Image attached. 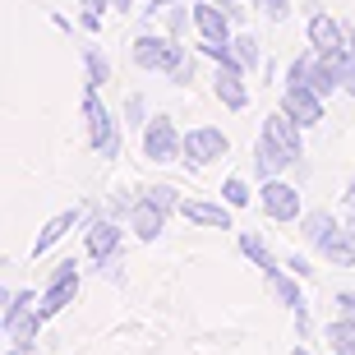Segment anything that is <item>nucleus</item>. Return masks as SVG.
<instances>
[{"label": "nucleus", "instance_id": "12", "mask_svg": "<svg viewBox=\"0 0 355 355\" xmlns=\"http://www.w3.org/2000/svg\"><path fill=\"white\" fill-rule=\"evenodd\" d=\"M282 111H286L295 125H304V130L323 125V97H318L314 88H282Z\"/></svg>", "mask_w": 355, "mask_h": 355}, {"label": "nucleus", "instance_id": "37", "mask_svg": "<svg viewBox=\"0 0 355 355\" xmlns=\"http://www.w3.org/2000/svg\"><path fill=\"white\" fill-rule=\"evenodd\" d=\"M286 268H291L295 277H309V272H314V268H309V259H300V254H291V259H286Z\"/></svg>", "mask_w": 355, "mask_h": 355}, {"label": "nucleus", "instance_id": "41", "mask_svg": "<svg viewBox=\"0 0 355 355\" xmlns=\"http://www.w3.org/2000/svg\"><path fill=\"white\" fill-rule=\"evenodd\" d=\"M346 208H355V180L346 184Z\"/></svg>", "mask_w": 355, "mask_h": 355}, {"label": "nucleus", "instance_id": "7", "mask_svg": "<svg viewBox=\"0 0 355 355\" xmlns=\"http://www.w3.org/2000/svg\"><path fill=\"white\" fill-rule=\"evenodd\" d=\"M120 240H125L120 222L102 212V217H92L88 231H83V250H88L92 263H106V259H116V254H120Z\"/></svg>", "mask_w": 355, "mask_h": 355}, {"label": "nucleus", "instance_id": "24", "mask_svg": "<svg viewBox=\"0 0 355 355\" xmlns=\"http://www.w3.org/2000/svg\"><path fill=\"white\" fill-rule=\"evenodd\" d=\"M323 342H328V351L355 355V323L351 318H332L328 328H323Z\"/></svg>", "mask_w": 355, "mask_h": 355}, {"label": "nucleus", "instance_id": "13", "mask_svg": "<svg viewBox=\"0 0 355 355\" xmlns=\"http://www.w3.org/2000/svg\"><path fill=\"white\" fill-rule=\"evenodd\" d=\"M263 282H268V295H272V300L282 304V309H291V314H295V309H300V304H304L300 277L291 272L286 263H277V268H268V272H263Z\"/></svg>", "mask_w": 355, "mask_h": 355}, {"label": "nucleus", "instance_id": "25", "mask_svg": "<svg viewBox=\"0 0 355 355\" xmlns=\"http://www.w3.org/2000/svg\"><path fill=\"white\" fill-rule=\"evenodd\" d=\"M231 65L236 69H259V37H250V33H236L231 37Z\"/></svg>", "mask_w": 355, "mask_h": 355}, {"label": "nucleus", "instance_id": "1", "mask_svg": "<svg viewBox=\"0 0 355 355\" xmlns=\"http://www.w3.org/2000/svg\"><path fill=\"white\" fill-rule=\"evenodd\" d=\"M83 130H88V144L97 157L116 162L120 157V144H125V134H120V116H111V106H102L97 88L83 92Z\"/></svg>", "mask_w": 355, "mask_h": 355}, {"label": "nucleus", "instance_id": "16", "mask_svg": "<svg viewBox=\"0 0 355 355\" xmlns=\"http://www.w3.org/2000/svg\"><path fill=\"white\" fill-rule=\"evenodd\" d=\"M79 222H83V212H79V208H69V212H55L51 222H46V226L37 231V240H33V259H42V254H51L55 245H60V240H65V236H69V231H74Z\"/></svg>", "mask_w": 355, "mask_h": 355}, {"label": "nucleus", "instance_id": "38", "mask_svg": "<svg viewBox=\"0 0 355 355\" xmlns=\"http://www.w3.org/2000/svg\"><path fill=\"white\" fill-rule=\"evenodd\" d=\"M222 10L231 14V24H236V28H245V19H250V10H245L240 0H236V5H222Z\"/></svg>", "mask_w": 355, "mask_h": 355}, {"label": "nucleus", "instance_id": "14", "mask_svg": "<svg viewBox=\"0 0 355 355\" xmlns=\"http://www.w3.org/2000/svg\"><path fill=\"white\" fill-rule=\"evenodd\" d=\"M231 203H203V198H184L180 217L194 226H208V231H231Z\"/></svg>", "mask_w": 355, "mask_h": 355}, {"label": "nucleus", "instance_id": "26", "mask_svg": "<svg viewBox=\"0 0 355 355\" xmlns=\"http://www.w3.org/2000/svg\"><path fill=\"white\" fill-rule=\"evenodd\" d=\"M314 65H318V51H314V46H304V51L286 65V88H309V74H314Z\"/></svg>", "mask_w": 355, "mask_h": 355}, {"label": "nucleus", "instance_id": "15", "mask_svg": "<svg viewBox=\"0 0 355 355\" xmlns=\"http://www.w3.org/2000/svg\"><path fill=\"white\" fill-rule=\"evenodd\" d=\"M314 250H318V259H323V263H332V268H355V231L342 222L332 236L318 240Z\"/></svg>", "mask_w": 355, "mask_h": 355}, {"label": "nucleus", "instance_id": "17", "mask_svg": "<svg viewBox=\"0 0 355 355\" xmlns=\"http://www.w3.org/2000/svg\"><path fill=\"white\" fill-rule=\"evenodd\" d=\"M166 217H171L166 208H157V203H148V198H144V203H139V208L130 212V231H134L139 240H144V245H153V240H157L162 231H166Z\"/></svg>", "mask_w": 355, "mask_h": 355}, {"label": "nucleus", "instance_id": "44", "mask_svg": "<svg viewBox=\"0 0 355 355\" xmlns=\"http://www.w3.org/2000/svg\"><path fill=\"white\" fill-rule=\"evenodd\" d=\"M217 5H236V0H217Z\"/></svg>", "mask_w": 355, "mask_h": 355}, {"label": "nucleus", "instance_id": "9", "mask_svg": "<svg viewBox=\"0 0 355 355\" xmlns=\"http://www.w3.org/2000/svg\"><path fill=\"white\" fill-rule=\"evenodd\" d=\"M259 134H268V139H272V144L282 148V153H286L291 166H295V162L304 157V125H295V120H291L286 111H282V106H277L272 116L263 120V130H259Z\"/></svg>", "mask_w": 355, "mask_h": 355}, {"label": "nucleus", "instance_id": "3", "mask_svg": "<svg viewBox=\"0 0 355 355\" xmlns=\"http://www.w3.org/2000/svg\"><path fill=\"white\" fill-rule=\"evenodd\" d=\"M180 42L171 37V33H139L134 37V46H130V55H134V65L139 69H153V74H166V69L180 60Z\"/></svg>", "mask_w": 355, "mask_h": 355}, {"label": "nucleus", "instance_id": "5", "mask_svg": "<svg viewBox=\"0 0 355 355\" xmlns=\"http://www.w3.org/2000/svg\"><path fill=\"white\" fill-rule=\"evenodd\" d=\"M184 153V134L175 130L171 116H153L144 125V157L148 162H180Z\"/></svg>", "mask_w": 355, "mask_h": 355}, {"label": "nucleus", "instance_id": "39", "mask_svg": "<svg viewBox=\"0 0 355 355\" xmlns=\"http://www.w3.org/2000/svg\"><path fill=\"white\" fill-rule=\"evenodd\" d=\"M111 10H116V14H130V10H134V0H111Z\"/></svg>", "mask_w": 355, "mask_h": 355}, {"label": "nucleus", "instance_id": "36", "mask_svg": "<svg viewBox=\"0 0 355 355\" xmlns=\"http://www.w3.org/2000/svg\"><path fill=\"white\" fill-rule=\"evenodd\" d=\"M342 92H351V97H355V55H346V60H342Z\"/></svg>", "mask_w": 355, "mask_h": 355}, {"label": "nucleus", "instance_id": "29", "mask_svg": "<svg viewBox=\"0 0 355 355\" xmlns=\"http://www.w3.org/2000/svg\"><path fill=\"white\" fill-rule=\"evenodd\" d=\"M194 74H198V60L189 51H180V60H175L171 69H166V79L175 83V88H184V83H194Z\"/></svg>", "mask_w": 355, "mask_h": 355}, {"label": "nucleus", "instance_id": "10", "mask_svg": "<svg viewBox=\"0 0 355 355\" xmlns=\"http://www.w3.org/2000/svg\"><path fill=\"white\" fill-rule=\"evenodd\" d=\"M194 33L203 42H222V46H231L236 24H231V14H226L217 0H198V5H194Z\"/></svg>", "mask_w": 355, "mask_h": 355}, {"label": "nucleus", "instance_id": "22", "mask_svg": "<svg viewBox=\"0 0 355 355\" xmlns=\"http://www.w3.org/2000/svg\"><path fill=\"white\" fill-rule=\"evenodd\" d=\"M337 226H342V222H337V217H332L328 208H314V212H304V217H300V236L309 240V245H318V240L332 236Z\"/></svg>", "mask_w": 355, "mask_h": 355}, {"label": "nucleus", "instance_id": "31", "mask_svg": "<svg viewBox=\"0 0 355 355\" xmlns=\"http://www.w3.org/2000/svg\"><path fill=\"white\" fill-rule=\"evenodd\" d=\"M222 203H231V208H245V203H250V184L240 180V175L222 180Z\"/></svg>", "mask_w": 355, "mask_h": 355}, {"label": "nucleus", "instance_id": "35", "mask_svg": "<svg viewBox=\"0 0 355 355\" xmlns=\"http://www.w3.org/2000/svg\"><path fill=\"white\" fill-rule=\"evenodd\" d=\"M175 5H189V0H148V19H162V14H166V10H175Z\"/></svg>", "mask_w": 355, "mask_h": 355}, {"label": "nucleus", "instance_id": "42", "mask_svg": "<svg viewBox=\"0 0 355 355\" xmlns=\"http://www.w3.org/2000/svg\"><path fill=\"white\" fill-rule=\"evenodd\" d=\"M346 226H351V231H355V208H346Z\"/></svg>", "mask_w": 355, "mask_h": 355}, {"label": "nucleus", "instance_id": "33", "mask_svg": "<svg viewBox=\"0 0 355 355\" xmlns=\"http://www.w3.org/2000/svg\"><path fill=\"white\" fill-rule=\"evenodd\" d=\"M332 309H337V318H351L355 323V291H337L332 295Z\"/></svg>", "mask_w": 355, "mask_h": 355}, {"label": "nucleus", "instance_id": "20", "mask_svg": "<svg viewBox=\"0 0 355 355\" xmlns=\"http://www.w3.org/2000/svg\"><path fill=\"white\" fill-rule=\"evenodd\" d=\"M42 323H46V318H42L37 309H24V314L5 318L0 328H5V337H10V346H37V337H42Z\"/></svg>", "mask_w": 355, "mask_h": 355}, {"label": "nucleus", "instance_id": "27", "mask_svg": "<svg viewBox=\"0 0 355 355\" xmlns=\"http://www.w3.org/2000/svg\"><path fill=\"white\" fill-rule=\"evenodd\" d=\"M162 24H166L162 33H171L175 42H184V28L194 24V5H175V10H166V14H162Z\"/></svg>", "mask_w": 355, "mask_h": 355}, {"label": "nucleus", "instance_id": "32", "mask_svg": "<svg viewBox=\"0 0 355 355\" xmlns=\"http://www.w3.org/2000/svg\"><path fill=\"white\" fill-rule=\"evenodd\" d=\"M125 125H139V130L148 125V102L139 97V92H130V97H125Z\"/></svg>", "mask_w": 355, "mask_h": 355}, {"label": "nucleus", "instance_id": "18", "mask_svg": "<svg viewBox=\"0 0 355 355\" xmlns=\"http://www.w3.org/2000/svg\"><path fill=\"white\" fill-rule=\"evenodd\" d=\"M342 60L346 55H323L318 51V65H314V74H309V88L328 102L332 92H342Z\"/></svg>", "mask_w": 355, "mask_h": 355}, {"label": "nucleus", "instance_id": "2", "mask_svg": "<svg viewBox=\"0 0 355 355\" xmlns=\"http://www.w3.org/2000/svg\"><path fill=\"white\" fill-rule=\"evenodd\" d=\"M74 295H79V263H74V259H60V263L51 268V277H46V291H42V300H37V314L55 318L60 309L74 304Z\"/></svg>", "mask_w": 355, "mask_h": 355}, {"label": "nucleus", "instance_id": "21", "mask_svg": "<svg viewBox=\"0 0 355 355\" xmlns=\"http://www.w3.org/2000/svg\"><path fill=\"white\" fill-rule=\"evenodd\" d=\"M240 254L250 259L259 272H268V268H277V254H272V245H268L259 231H240Z\"/></svg>", "mask_w": 355, "mask_h": 355}, {"label": "nucleus", "instance_id": "40", "mask_svg": "<svg viewBox=\"0 0 355 355\" xmlns=\"http://www.w3.org/2000/svg\"><path fill=\"white\" fill-rule=\"evenodd\" d=\"M5 355H37V346H10Z\"/></svg>", "mask_w": 355, "mask_h": 355}, {"label": "nucleus", "instance_id": "43", "mask_svg": "<svg viewBox=\"0 0 355 355\" xmlns=\"http://www.w3.org/2000/svg\"><path fill=\"white\" fill-rule=\"evenodd\" d=\"M291 355H309V351H304V346H295V351H291Z\"/></svg>", "mask_w": 355, "mask_h": 355}, {"label": "nucleus", "instance_id": "8", "mask_svg": "<svg viewBox=\"0 0 355 355\" xmlns=\"http://www.w3.org/2000/svg\"><path fill=\"white\" fill-rule=\"evenodd\" d=\"M304 37H309V46H314V51H323V55H346V24H342V19H332L328 10H314V14H309Z\"/></svg>", "mask_w": 355, "mask_h": 355}, {"label": "nucleus", "instance_id": "23", "mask_svg": "<svg viewBox=\"0 0 355 355\" xmlns=\"http://www.w3.org/2000/svg\"><path fill=\"white\" fill-rule=\"evenodd\" d=\"M83 69H88V88L102 92L111 83V60H106L102 46H83Z\"/></svg>", "mask_w": 355, "mask_h": 355}, {"label": "nucleus", "instance_id": "30", "mask_svg": "<svg viewBox=\"0 0 355 355\" xmlns=\"http://www.w3.org/2000/svg\"><path fill=\"white\" fill-rule=\"evenodd\" d=\"M250 5H254L259 14H263L268 24H286V19H291V10H295L291 0H250Z\"/></svg>", "mask_w": 355, "mask_h": 355}, {"label": "nucleus", "instance_id": "6", "mask_svg": "<svg viewBox=\"0 0 355 355\" xmlns=\"http://www.w3.org/2000/svg\"><path fill=\"white\" fill-rule=\"evenodd\" d=\"M259 208L272 217V222H300L304 217V198H300V189L295 184H286V180H263L259 184Z\"/></svg>", "mask_w": 355, "mask_h": 355}, {"label": "nucleus", "instance_id": "11", "mask_svg": "<svg viewBox=\"0 0 355 355\" xmlns=\"http://www.w3.org/2000/svg\"><path fill=\"white\" fill-rule=\"evenodd\" d=\"M212 97H217L226 111H245V106H250L245 69H236V65H217V69H212Z\"/></svg>", "mask_w": 355, "mask_h": 355}, {"label": "nucleus", "instance_id": "19", "mask_svg": "<svg viewBox=\"0 0 355 355\" xmlns=\"http://www.w3.org/2000/svg\"><path fill=\"white\" fill-rule=\"evenodd\" d=\"M286 166H291V157L268 139V134H259V139H254V171H259V180H272V175H282Z\"/></svg>", "mask_w": 355, "mask_h": 355}, {"label": "nucleus", "instance_id": "28", "mask_svg": "<svg viewBox=\"0 0 355 355\" xmlns=\"http://www.w3.org/2000/svg\"><path fill=\"white\" fill-rule=\"evenodd\" d=\"M144 198H148V203H157V208H166V212H180V203H184V198L175 194V184H148Z\"/></svg>", "mask_w": 355, "mask_h": 355}, {"label": "nucleus", "instance_id": "45", "mask_svg": "<svg viewBox=\"0 0 355 355\" xmlns=\"http://www.w3.org/2000/svg\"><path fill=\"white\" fill-rule=\"evenodd\" d=\"M328 355H342V351H328Z\"/></svg>", "mask_w": 355, "mask_h": 355}, {"label": "nucleus", "instance_id": "34", "mask_svg": "<svg viewBox=\"0 0 355 355\" xmlns=\"http://www.w3.org/2000/svg\"><path fill=\"white\" fill-rule=\"evenodd\" d=\"M97 272H102L106 282H125V263H120V254H116V259H106V263H97Z\"/></svg>", "mask_w": 355, "mask_h": 355}, {"label": "nucleus", "instance_id": "4", "mask_svg": "<svg viewBox=\"0 0 355 355\" xmlns=\"http://www.w3.org/2000/svg\"><path fill=\"white\" fill-rule=\"evenodd\" d=\"M226 153H231V139H226L222 130H212V125H198V130H184V153L180 162L184 166H212V162H222Z\"/></svg>", "mask_w": 355, "mask_h": 355}]
</instances>
